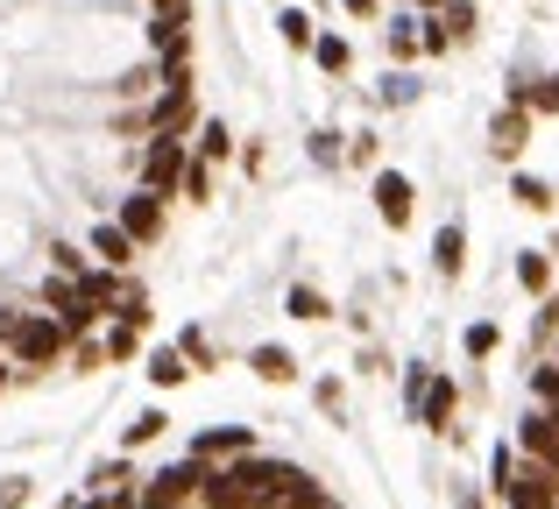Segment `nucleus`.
<instances>
[{"instance_id":"nucleus-1","label":"nucleus","mask_w":559,"mask_h":509,"mask_svg":"<svg viewBox=\"0 0 559 509\" xmlns=\"http://www.w3.org/2000/svg\"><path fill=\"white\" fill-rule=\"evenodd\" d=\"M64 354H71V332L57 326V312H28V318H14V332H8V361H14V375H43V368H57Z\"/></svg>"},{"instance_id":"nucleus-2","label":"nucleus","mask_w":559,"mask_h":509,"mask_svg":"<svg viewBox=\"0 0 559 509\" xmlns=\"http://www.w3.org/2000/svg\"><path fill=\"white\" fill-rule=\"evenodd\" d=\"M199 128V93L191 78L156 85V99H142V135H191Z\"/></svg>"},{"instance_id":"nucleus-3","label":"nucleus","mask_w":559,"mask_h":509,"mask_svg":"<svg viewBox=\"0 0 559 509\" xmlns=\"http://www.w3.org/2000/svg\"><path fill=\"white\" fill-rule=\"evenodd\" d=\"M185 163H191V135H150L142 142V184H150V192L178 198Z\"/></svg>"},{"instance_id":"nucleus-4","label":"nucleus","mask_w":559,"mask_h":509,"mask_svg":"<svg viewBox=\"0 0 559 509\" xmlns=\"http://www.w3.org/2000/svg\"><path fill=\"white\" fill-rule=\"evenodd\" d=\"M369 198H376V220L390 227V234H404L411 220H418V184L404 178V170H376V184H369Z\"/></svg>"},{"instance_id":"nucleus-5","label":"nucleus","mask_w":559,"mask_h":509,"mask_svg":"<svg viewBox=\"0 0 559 509\" xmlns=\"http://www.w3.org/2000/svg\"><path fill=\"white\" fill-rule=\"evenodd\" d=\"M164 206H170L164 192H150V184H135V192H128L121 206H114V220H121L128 234H135V249H150V241H164Z\"/></svg>"},{"instance_id":"nucleus-6","label":"nucleus","mask_w":559,"mask_h":509,"mask_svg":"<svg viewBox=\"0 0 559 509\" xmlns=\"http://www.w3.org/2000/svg\"><path fill=\"white\" fill-rule=\"evenodd\" d=\"M191 453L213 460V468H227V460L255 453V425H205V432H191Z\"/></svg>"},{"instance_id":"nucleus-7","label":"nucleus","mask_w":559,"mask_h":509,"mask_svg":"<svg viewBox=\"0 0 559 509\" xmlns=\"http://www.w3.org/2000/svg\"><path fill=\"white\" fill-rule=\"evenodd\" d=\"M532 128H538V113L510 99V107H503V113H496V121H489V149L503 156V163H518V156L532 149Z\"/></svg>"},{"instance_id":"nucleus-8","label":"nucleus","mask_w":559,"mask_h":509,"mask_svg":"<svg viewBox=\"0 0 559 509\" xmlns=\"http://www.w3.org/2000/svg\"><path fill=\"white\" fill-rule=\"evenodd\" d=\"M518 453H524V460H538V468H552V474H559V425H552L546 411H538V403H532V411L518 417Z\"/></svg>"},{"instance_id":"nucleus-9","label":"nucleus","mask_w":559,"mask_h":509,"mask_svg":"<svg viewBox=\"0 0 559 509\" xmlns=\"http://www.w3.org/2000/svg\"><path fill=\"white\" fill-rule=\"evenodd\" d=\"M85 249L107 262V269H135V255H142V249H135V234H128L121 220H99L93 234H85Z\"/></svg>"},{"instance_id":"nucleus-10","label":"nucleus","mask_w":559,"mask_h":509,"mask_svg":"<svg viewBox=\"0 0 559 509\" xmlns=\"http://www.w3.org/2000/svg\"><path fill=\"white\" fill-rule=\"evenodd\" d=\"M453 411H461V389H453V375H432V383H425V397H418L425 432H453Z\"/></svg>"},{"instance_id":"nucleus-11","label":"nucleus","mask_w":559,"mask_h":509,"mask_svg":"<svg viewBox=\"0 0 559 509\" xmlns=\"http://www.w3.org/2000/svg\"><path fill=\"white\" fill-rule=\"evenodd\" d=\"M248 368H255V383H270V389L298 383V354H290V347H276V340L248 347Z\"/></svg>"},{"instance_id":"nucleus-12","label":"nucleus","mask_w":559,"mask_h":509,"mask_svg":"<svg viewBox=\"0 0 559 509\" xmlns=\"http://www.w3.org/2000/svg\"><path fill=\"white\" fill-rule=\"evenodd\" d=\"M432 269L447 276V283H453V276L467 269V227H461V220H447V227L432 234Z\"/></svg>"},{"instance_id":"nucleus-13","label":"nucleus","mask_w":559,"mask_h":509,"mask_svg":"<svg viewBox=\"0 0 559 509\" xmlns=\"http://www.w3.org/2000/svg\"><path fill=\"white\" fill-rule=\"evenodd\" d=\"M312 64L326 71V78H347V71H355V43H347L341 28H319V43H312Z\"/></svg>"},{"instance_id":"nucleus-14","label":"nucleus","mask_w":559,"mask_h":509,"mask_svg":"<svg viewBox=\"0 0 559 509\" xmlns=\"http://www.w3.org/2000/svg\"><path fill=\"white\" fill-rule=\"evenodd\" d=\"M276 36H284V50L312 57V43H319V22H312V8H276Z\"/></svg>"},{"instance_id":"nucleus-15","label":"nucleus","mask_w":559,"mask_h":509,"mask_svg":"<svg viewBox=\"0 0 559 509\" xmlns=\"http://www.w3.org/2000/svg\"><path fill=\"white\" fill-rule=\"evenodd\" d=\"M142 375H150L156 389H185V383H191V361H185V347H150V368H142Z\"/></svg>"},{"instance_id":"nucleus-16","label":"nucleus","mask_w":559,"mask_h":509,"mask_svg":"<svg viewBox=\"0 0 559 509\" xmlns=\"http://www.w3.org/2000/svg\"><path fill=\"white\" fill-rule=\"evenodd\" d=\"M510 99L532 113H559V71H546V78H510Z\"/></svg>"},{"instance_id":"nucleus-17","label":"nucleus","mask_w":559,"mask_h":509,"mask_svg":"<svg viewBox=\"0 0 559 509\" xmlns=\"http://www.w3.org/2000/svg\"><path fill=\"white\" fill-rule=\"evenodd\" d=\"M284 312H290V318H305V326H319V318H333V304H326V290H319V283H290Z\"/></svg>"},{"instance_id":"nucleus-18","label":"nucleus","mask_w":559,"mask_h":509,"mask_svg":"<svg viewBox=\"0 0 559 509\" xmlns=\"http://www.w3.org/2000/svg\"><path fill=\"white\" fill-rule=\"evenodd\" d=\"M164 425H170L164 411H135V417L121 425V453H142V446H156V439H164Z\"/></svg>"},{"instance_id":"nucleus-19","label":"nucleus","mask_w":559,"mask_h":509,"mask_svg":"<svg viewBox=\"0 0 559 509\" xmlns=\"http://www.w3.org/2000/svg\"><path fill=\"white\" fill-rule=\"evenodd\" d=\"M439 22H447L453 43H475L481 36V8H475V0H447V8H439Z\"/></svg>"},{"instance_id":"nucleus-20","label":"nucleus","mask_w":559,"mask_h":509,"mask_svg":"<svg viewBox=\"0 0 559 509\" xmlns=\"http://www.w3.org/2000/svg\"><path fill=\"white\" fill-rule=\"evenodd\" d=\"M199 156H205V163H227V156H234V128L219 121V113L199 121Z\"/></svg>"},{"instance_id":"nucleus-21","label":"nucleus","mask_w":559,"mask_h":509,"mask_svg":"<svg viewBox=\"0 0 559 509\" xmlns=\"http://www.w3.org/2000/svg\"><path fill=\"white\" fill-rule=\"evenodd\" d=\"M510 198H518L524 213H552V198H559V192H552L546 178H532V170H518V178H510Z\"/></svg>"},{"instance_id":"nucleus-22","label":"nucleus","mask_w":559,"mask_h":509,"mask_svg":"<svg viewBox=\"0 0 559 509\" xmlns=\"http://www.w3.org/2000/svg\"><path fill=\"white\" fill-rule=\"evenodd\" d=\"M382 43H390V57H396V64L425 57V50H418V14H396V22H390V36H382Z\"/></svg>"},{"instance_id":"nucleus-23","label":"nucleus","mask_w":559,"mask_h":509,"mask_svg":"<svg viewBox=\"0 0 559 509\" xmlns=\"http://www.w3.org/2000/svg\"><path fill=\"white\" fill-rule=\"evenodd\" d=\"M178 198H191V206H205V198H213V163H205L199 149H191V163H185V184H178Z\"/></svg>"},{"instance_id":"nucleus-24","label":"nucleus","mask_w":559,"mask_h":509,"mask_svg":"<svg viewBox=\"0 0 559 509\" xmlns=\"http://www.w3.org/2000/svg\"><path fill=\"white\" fill-rule=\"evenodd\" d=\"M518 283L532 290V298H546V290H552V262L538 255V249H524V255H518Z\"/></svg>"},{"instance_id":"nucleus-25","label":"nucleus","mask_w":559,"mask_h":509,"mask_svg":"<svg viewBox=\"0 0 559 509\" xmlns=\"http://www.w3.org/2000/svg\"><path fill=\"white\" fill-rule=\"evenodd\" d=\"M199 502H205V509H248V502H241V482H234L227 468H213V482H205Z\"/></svg>"},{"instance_id":"nucleus-26","label":"nucleus","mask_w":559,"mask_h":509,"mask_svg":"<svg viewBox=\"0 0 559 509\" xmlns=\"http://www.w3.org/2000/svg\"><path fill=\"white\" fill-rule=\"evenodd\" d=\"M107 318H121V326H142V332H150V290L128 283V290H121V304H114Z\"/></svg>"},{"instance_id":"nucleus-27","label":"nucleus","mask_w":559,"mask_h":509,"mask_svg":"<svg viewBox=\"0 0 559 509\" xmlns=\"http://www.w3.org/2000/svg\"><path fill=\"white\" fill-rule=\"evenodd\" d=\"M99 340H107V361H135L142 354V326H121V318H114Z\"/></svg>"},{"instance_id":"nucleus-28","label":"nucleus","mask_w":559,"mask_h":509,"mask_svg":"<svg viewBox=\"0 0 559 509\" xmlns=\"http://www.w3.org/2000/svg\"><path fill=\"white\" fill-rule=\"evenodd\" d=\"M71 368H79V375H93V368H107V340H99V332H85V340H71Z\"/></svg>"},{"instance_id":"nucleus-29","label":"nucleus","mask_w":559,"mask_h":509,"mask_svg":"<svg viewBox=\"0 0 559 509\" xmlns=\"http://www.w3.org/2000/svg\"><path fill=\"white\" fill-rule=\"evenodd\" d=\"M85 482H93V496H107V488H128V482H135V468H128V453H121V460H99Z\"/></svg>"},{"instance_id":"nucleus-30","label":"nucleus","mask_w":559,"mask_h":509,"mask_svg":"<svg viewBox=\"0 0 559 509\" xmlns=\"http://www.w3.org/2000/svg\"><path fill=\"white\" fill-rule=\"evenodd\" d=\"M461 347H467V354H475V361H489L496 347H503V326H489V318H475V326L461 332Z\"/></svg>"},{"instance_id":"nucleus-31","label":"nucleus","mask_w":559,"mask_h":509,"mask_svg":"<svg viewBox=\"0 0 559 509\" xmlns=\"http://www.w3.org/2000/svg\"><path fill=\"white\" fill-rule=\"evenodd\" d=\"M418 50L425 57H447L453 50V36H447V22H439V14H418Z\"/></svg>"},{"instance_id":"nucleus-32","label":"nucleus","mask_w":559,"mask_h":509,"mask_svg":"<svg viewBox=\"0 0 559 509\" xmlns=\"http://www.w3.org/2000/svg\"><path fill=\"white\" fill-rule=\"evenodd\" d=\"M411 99H418V78H411V71H390V78H382V107H411Z\"/></svg>"},{"instance_id":"nucleus-33","label":"nucleus","mask_w":559,"mask_h":509,"mask_svg":"<svg viewBox=\"0 0 559 509\" xmlns=\"http://www.w3.org/2000/svg\"><path fill=\"white\" fill-rule=\"evenodd\" d=\"M178 347H185V361H191V368H213V340H205L199 326H185V332H178Z\"/></svg>"},{"instance_id":"nucleus-34","label":"nucleus","mask_w":559,"mask_h":509,"mask_svg":"<svg viewBox=\"0 0 559 509\" xmlns=\"http://www.w3.org/2000/svg\"><path fill=\"white\" fill-rule=\"evenodd\" d=\"M510 474H518V453L496 446V453H489V488H496V496H510Z\"/></svg>"},{"instance_id":"nucleus-35","label":"nucleus","mask_w":559,"mask_h":509,"mask_svg":"<svg viewBox=\"0 0 559 509\" xmlns=\"http://www.w3.org/2000/svg\"><path fill=\"white\" fill-rule=\"evenodd\" d=\"M50 262H57V276H79L85 269V255L71 249V241H50Z\"/></svg>"},{"instance_id":"nucleus-36","label":"nucleus","mask_w":559,"mask_h":509,"mask_svg":"<svg viewBox=\"0 0 559 509\" xmlns=\"http://www.w3.org/2000/svg\"><path fill=\"white\" fill-rule=\"evenodd\" d=\"M312 156H319V163H341V135H333V128H319V135H312Z\"/></svg>"},{"instance_id":"nucleus-37","label":"nucleus","mask_w":559,"mask_h":509,"mask_svg":"<svg viewBox=\"0 0 559 509\" xmlns=\"http://www.w3.org/2000/svg\"><path fill=\"white\" fill-rule=\"evenodd\" d=\"M28 502V482H22V474H14V482H0V509H22Z\"/></svg>"},{"instance_id":"nucleus-38","label":"nucleus","mask_w":559,"mask_h":509,"mask_svg":"<svg viewBox=\"0 0 559 509\" xmlns=\"http://www.w3.org/2000/svg\"><path fill=\"white\" fill-rule=\"evenodd\" d=\"M341 8L355 14V22H376V14H382V0H341Z\"/></svg>"},{"instance_id":"nucleus-39","label":"nucleus","mask_w":559,"mask_h":509,"mask_svg":"<svg viewBox=\"0 0 559 509\" xmlns=\"http://www.w3.org/2000/svg\"><path fill=\"white\" fill-rule=\"evenodd\" d=\"M538 332H559V298H546V304H538Z\"/></svg>"},{"instance_id":"nucleus-40","label":"nucleus","mask_w":559,"mask_h":509,"mask_svg":"<svg viewBox=\"0 0 559 509\" xmlns=\"http://www.w3.org/2000/svg\"><path fill=\"white\" fill-rule=\"evenodd\" d=\"M142 509H199V502H164V496H142Z\"/></svg>"},{"instance_id":"nucleus-41","label":"nucleus","mask_w":559,"mask_h":509,"mask_svg":"<svg viewBox=\"0 0 559 509\" xmlns=\"http://www.w3.org/2000/svg\"><path fill=\"white\" fill-rule=\"evenodd\" d=\"M411 8H418V14H439V8H447V0H411Z\"/></svg>"},{"instance_id":"nucleus-42","label":"nucleus","mask_w":559,"mask_h":509,"mask_svg":"<svg viewBox=\"0 0 559 509\" xmlns=\"http://www.w3.org/2000/svg\"><path fill=\"white\" fill-rule=\"evenodd\" d=\"M8 383H14V361H8V354H0V389H8Z\"/></svg>"},{"instance_id":"nucleus-43","label":"nucleus","mask_w":559,"mask_h":509,"mask_svg":"<svg viewBox=\"0 0 559 509\" xmlns=\"http://www.w3.org/2000/svg\"><path fill=\"white\" fill-rule=\"evenodd\" d=\"M461 509H481V496H461Z\"/></svg>"},{"instance_id":"nucleus-44","label":"nucleus","mask_w":559,"mask_h":509,"mask_svg":"<svg viewBox=\"0 0 559 509\" xmlns=\"http://www.w3.org/2000/svg\"><path fill=\"white\" fill-rule=\"evenodd\" d=\"M538 411H546V403H538ZM546 417H552V425H559V403H552V411H546Z\"/></svg>"},{"instance_id":"nucleus-45","label":"nucleus","mask_w":559,"mask_h":509,"mask_svg":"<svg viewBox=\"0 0 559 509\" xmlns=\"http://www.w3.org/2000/svg\"><path fill=\"white\" fill-rule=\"evenodd\" d=\"M150 8H164V0H150Z\"/></svg>"}]
</instances>
